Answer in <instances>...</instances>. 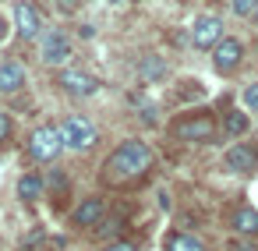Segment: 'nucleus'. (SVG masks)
<instances>
[{
  "mask_svg": "<svg viewBox=\"0 0 258 251\" xmlns=\"http://www.w3.org/2000/svg\"><path fill=\"white\" fill-rule=\"evenodd\" d=\"M106 170V180L110 184H127V180H138V177H145L149 173V166H152V149L142 142V138H127V142H120L110 156H106V163H103Z\"/></svg>",
  "mask_w": 258,
  "mask_h": 251,
  "instance_id": "obj_1",
  "label": "nucleus"
},
{
  "mask_svg": "<svg viewBox=\"0 0 258 251\" xmlns=\"http://www.w3.org/2000/svg\"><path fill=\"white\" fill-rule=\"evenodd\" d=\"M60 138H64V149L71 152H89L99 145V128L85 117V113H71L64 124H60Z\"/></svg>",
  "mask_w": 258,
  "mask_h": 251,
  "instance_id": "obj_2",
  "label": "nucleus"
},
{
  "mask_svg": "<svg viewBox=\"0 0 258 251\" xmlns=\"http://www.w3.org/2000/svg\"><path fill=\"white\" fill-rule=\"evenodd\" d=\"M75 57V43L68 39V32L64 29H50V32H43V39H39V60L46 64V68H68V60Z\"/></svg>",
  "mask_w": 258,
  "mask_h": 251,
  "instance_id": "obj_3",
  "label": "nucleus"
},
{
  "mask_svg": "<svg viewBox=\"0 0 258 251\" xmlns=\"http://www.w3.org/2000/svg\"><path fill=\"white\" fill-rule=\"evenodd\" d=\"M64 152V138H60V128L46 124V128H36L29 135V156L36 163H57V156Z\"/></svg>",
  "mask_w": 258,
  "mask_h": 251,
  "instance_id": "obj_4",
  "label": "nucleus"
},
{
  "mask_svg": "<svg viewBox=\"0 0 258 251\" xmlns=\"http://www.w3.org/2000/svg\"><path fill=\"white\" fill-rule=\"evenodd\" d=\"M15 32L22 43H36L43 39V15L32 0H18L15 4Z\"/></svg>",
  "mask_w": 258,
  "mask_h": 251,
  "instance_id": "obj_5",
  "label": "nucleus"
},
{
  "mask_svg": "<svg viewBox=\"0 0 258 251\" xmlns=\"http://www.w3.org/2000/svg\"><path fill=\"white\" fill-rule=\"evenodd\" d=\"M173 138H180V142H212L216 138V120L209 113L184 117V120L173 124Z\"/></svg>",
  "mask_w": 258,
  "mask_h": 251,
  "instance_id": "obj_6",
  "label": "nucleus"
},
{
  "mask_svg": "<svg viewBox=\"0 0 258 251\" xmlns=\"http://www.w3.org/2000/svg\"><path fill=\"white\" fill-rule=\"evenodd\" d=\"M216 43H223V22L216 15H198L191 22V46L195 50H216Z\"/></svg>",
  "mask_w": 258,
  "mask_h": 251,
  "instance_id": "obj_7",
  "label": "nucleus"
},
{
  "mask_svg": "<svg viewBox=\"0 0 258 251\" xmlns=\"http://www.w3.org/2000/svg\"><path fill=\"white\" fill-rule=\"evenodd\" d=\"M57 85L68 96H92V92H99V78L82 71V68H60L57 71Z\"/></svg>",
  "mask_w": 258,
  "mask_h": 251,
  "instance_id": "obj_8",
  "label": "nucleus"
},
{
  "mask_svg": "<svg viewBox=\"0 0 258 251\" xmlns=\"http://www.w3.org/2000/svg\"><path fill=\"white\" fill-rule=\"evenodd\" d=\"M240 60H244V43L233 36H223V43H216V50H212V68L219 75H230L240 68Z\"/></svg>",
  "mask_w": 258,
  "mask_h": 251,
  "instance_id": "obj_9",
  "label": "nucleus"
},
{
  "mask_svg": "<svg viewBox=\"0 0 258 251\" xmlns=\"http://www.w3.org/2000/svg\"><path fill=\"white\" fill-rule=\"evenodd\" d=\"M103 219H106V202H103V195H89V198L71 212V223H75L78 230H96Z\"/></svg>",
  "mask_w": 258,
  "mask_h": 251,
  "instance_id": "obj_10",
  "label": "nucleus"
},
{
  "mask_svg": "<svg viewBox=\"0 0 258 251\" xmlns=\"http://www.w3.org/2000/svg\"><path fill=\"white\" fill-rule=\"evenodd\" d=\"M25 82H29L25 64H18V60H4V64H0V96H15V92H22Z\"/></svg>",
  "mask_w": 258,
  "mask_h": 251,
  "instance_id": "obj_11",
  "label": "nucleus"
},
{
  "mask_svg": "<svg viewBox=\"0 0 258 251\" xmlns=\"http://www.w3.org/2000/svg\"><path fill=\"white\" fill-rule=\"evenodd\" d=\"M223 166H226L230 173H254V166H258V156H254L247 145H233V149H226V156H223Z\"/></svg>",
  "mask_w": 258,
  "mask_h": 251,
  "instance_id": "obj_12",
  "label": "nucleus"
},
{
  "mask_svg": "<svg viewBox=\"0 0 258 251\" xmlns=\"http://www.w3.org/2000/svg\"><path fill=\"white\" fill-rule=\"evenodd\" d=\"M230 230H233V233H244V237L258 233V209H251V205L233 209V212H230Z\"/></svg>",
  "mask_w": 258,
  "mask_h": 251,
  "instance_id": "obj_13",
  "label": "nucleus"
},
{
  "mask_svg": "<svg viewBox=\"0 0 258 251\" xmlns=\"http://www.w3.org/2000/svg\"><path fill=\"white\" fill-rule=\"evenodd\" d=\"M159 78H166V60L156 53H145L138 60V82H159Z\"/></svg>",
  "mask_w": 258,
  "mask_h": 251,
  "instance_id": "obj_14",
  "label": "nucleus"
},
{
  "mask_svg": "<svg viewBox=\"0 0 258 251\" xmlns=\"http://www.w3.org/2000/svg\"><path fill=\"white\" fill-rule=\"evenodd\" d=\"M46 195V180L39 177V173H22L18 177V198L22 202H36V198H43Z\"/></svg>",
  "mask_w": 258,
  "mask_h": 251,
  "instance_id": "obj_15",
  "label": "nucleus"
},
{
  "mask_svg": "<svg viewBox=\"0 0 258 251\" xmlns=\"http://www.w3.org/2000/svg\"><path fill=\"white\" fill-rule=\"evenodd\" d=\"M166 251H205V244L195 233H170L166 237Z\"/></svg>",
  "mask_w": 258,
  "mask_h": 251,
  "instance_id": "obj_16",
  "label": "nucleus"
},
{
  "mask_svg": "<svg viewBox=\"0 0 258 251\" xmlns=\"http://www.w3.org/2000/svg\"><path fill=\"white\" fill-rule=\"evenodd\" d=\"M120 230H124V223H120L117 216H110V219H103V223L92 230V237H96V240H110V244H113V240H120Z\"/></svg>",
  "mask_w": 258,
  "mask_h": 251,
  "instance_id": "obj_17",
  "label": "nucleus"
},
{
  "mask_svg": "<svg viewBox=\"0 0 258 251\" xmlns=\"http://www.w3.org/2000/svg\"><path fill=\"white\" fill-rule=\"evenodd\" d=\"M223 131H226L230 138H240V135L247 131V113H244V110H230L226 120H223Z\"/></svg>",
  "mask_w": 258,
  "mask_h": 251,
  "instance_id": "obj_18",
  "label": "nucleus"
},
{
  "mask_svg": "<svg viewBox=\"0 0 258 251\" xmlns=\"http://www.w3.org/2000/svg\"><path fill=\"white\" fill-rule=\"evenodd\" d=\"M230 11L240 15V18H251L258 11V0H230Z\"/></svg>",
  "mask_w": 258,
  "mask_h": 251,
  "instance_id": "obj_19",
  "label": "nucleus"
},
{
  "mask_svg": "<svg viewBox=\"0 0 258 251\" xmlns=\"http://www.w3.org/2000/svg\"><path fill=\"white\" fill-rule=\"evenodd\" d=\"M11 135H15V120L8 117V110H0V145L11 142Z\"/></svg>",
  "mask_w": 258,
  "mask_h": 251,
  "instance_id": "obj_20",
  "label": "nucleus"
},
{
  "mask_svg": "<svg viewBox=\"0 0 258 251\" xmlns=\"http://www.w3.org/2000/svg\"><path fill=\"white\" fill-rule=\"evenodd\" d=\"M244 106H247V110H258V82H251V85L244 89Z\"/></svg>",
  "mask_w": 258,
  "mask_h": 251,
  "instance_id": "obj_21",
  "label": "nucleus"
},
{
  "mask_svg": "<svg viewBox=\"0 0 258 251\" xmlns=\"http://www.w3.org/2000/svg\"><path fill=\"white\" fill-rule=\"evenodd\" d=\"M103 251H138V244H135V240H124V237H120V240H113V244H106Z\"/></svg>",
  "mask_w": 258,
  "mask_h": 251,
  "instance_id": "obj_22",
  "label": "nucleus"
},
{
  "mask_svg": "<svg viewBox=\"0 0 258 251\" xmlns=\"http://www.w3.org/2000/svg\"><path fill=\"white\" fill-rule=\"evenodd\" d=\"M60 8H64V11H75V8H78V0H60Z\"/></svg>",
  "mask_w": 258,
  "mask_h": 251,
  "instance_id": "obj_23",
  "label": "nucleus"
},
{
  "mask_svg": "<svg viewBox=\"0 0 258 251\" xmlns=\"http://www.w3.org/2000/svg\"><path fill=\"white\" fill-rule=\"evenodd\" d=\"M4 39H8V22L0 18V43H4Z\"/></svg>",
  "mask_w": 258,
  "mask_h": 251,
  "instance_id": "obj_24",
  "label": "nucleus"
},
{
  "mask_svg": "<svg viewBox=\"0 0 258 251\" xmlns=\"http://www.w3.org/2000/svg\"><path fill=\"white\" fill-rule=\"evenodd\" d=\"M254 22H258V11H254Z\"/></svg>",
  "mask_w": 258,
  "mask_h": 251,
  "instance_id": "obj_25",
  "label": "nucleus"
},
{
  "mask_svg": "<svg viewBox=\"0 0 258 251\" xmlns=\"http://www.w3.org/2000/svg\"><path fill=\"white\" fill-rule=\"evenodd\" d=\"M110 4H117V0H110Z\"/></svg>",
  "mask_w": 258,
  "mask_h": 251,
  "instance_id": "obj_26",
  "label": "nucleus"
}]
</instances>
